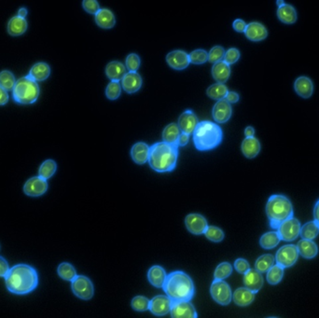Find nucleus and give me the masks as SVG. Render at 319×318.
Masks as SVG:
<instances>
[{
  "instance_id": "c85d7f7f",
  "label": "nucleus",
  "mask_w": 319,
  "mask_h": 318,
  "mask_svg": "<svg viewBox=\"0 0 319 318\" xmlns=\"http://www.w3.org/2000/svg\"><path fill=\"white\" fill-rule=\"evenodd\" d=\"M167 274L165 269L161 266H152L148 271V279L149 283L155 287H163L165 284Z\"/></svg>"
},
{
  "instance_id": "4be33fe9",
  "label": "nucleus",
  "mask_w": 319,
  "mask_h": 318,
  "mask_svg": "<svg viewBox=\"0 0 319 318\" xmlns=\"http://www.w3.org/2000/svg\"><path fill=\"white\" fill-rule=\"evenodd\" d=\"M149 148L148 144L139 142L134 144L131 149V157L138 165H144L149 161Z\"/></svg>"
},
{
  "instance_id": "b1692460",
  "label": "nucleus",
  "mask_w": 319,
  "mask_h": 318,
  "mask_svg": "<svg viewBox=\"0 0 319 318\" xmlns=\"http://www.w3.org/2000/svg\"><path fill=\"white\" fill-rule=\"evenodd\" d=\"M234 303L241 307L248 306L255 300V293L246 287H240L233 294Z\"/></svg>"
},
{
  "instance_id": "2f4dec72",
  "label": "nucleus",
  "mask_w": 319,
  "mask_h": 318,
  "mask_svg": "<svg viewBox=\"0 0 319 318\" xmlns=\"http://www.w3.org/2000/svg\"><path fill=\"white\" fill-rule=\"evenodd\" d=\"M27 30V21L25 18L15 16L11 18L8 24V32L11 36H21Z\"/></svg>"
},
{
  "instance_id": "09e8293b",
  "label": "nucleus",
  "mask_w": 319,
  "mask_h": 318,
  "mask_svg": "<svg viewBox=\"0 0 319 318\" xmlns=\"http://www.w3.org/2000/svg\"><path fill=\"white\" fill-rule=\"evenodd\" d=\"M126 69L129 70V72H136L140 66V58L139 55L135 53L129 54L125 61Z\"/></svg>"
},
{
  "instance_id": "6e6552de",
  "label": "nucleus",
  "mask_w": 319,
  "mask_h": 318,
  "mask_svg": "<svg viewBox=\"0 0 319 318\" xmlns=\"http://www.w3.org/2000/svg\"><path fill=\"white\" fill-rule=\"evenodd\" d=\"M210 293L213 300L220 305H228L233 300V292L229 285L224 280L214 279Z\"/></svg>"
},
{
  "instance_id": "393cba45",
  "label": "nucleus",
  "mask_w": 319,
  "mask_h": 318,
  "mask_svg": "<svg viewBox=\"0 0 319 318\" xmlns=\"http://www.w3.org/2000/svg\"><path fill=\"white\" fill-rule=\"evenodd\" d=\"M261 148L260 141L254 137L245 138L241 145L242 152L248 159H253L256 156H258V154L261 151Z\"/></svg>"
},
{
  "instance_id": "39448f33",
  "label": "nucleus",
  "mask_w": 319,
  "mask_h": 318,
  "mask_svg": "<svg viewBox=\"0 0 319 318\" xmlns=\"http://www.w3.org/2000/svg\"><path fill=\"white\" fill-rule=\"evenodd\" d=\"M266 214L271 228L277 230L278 226L293 217V207L290 200L284 195H271L266 205Z\"/></svg>"
},
{
  "instance_id": "bb28decb",
  "label": "nucleus",
  "mask_w": 319,
  "mask_h": 318,
  "mask_svg": "<svg viewBox=\"0 0 319 318\" xmlns=\"http://www.w3.org/2000/svg\"><path fill=\"white\" fill-rule=\"evenodd\" d=\"M51 75V67L48 64L46 63H37L36 64H34L32 66V69H30L29 73H28V77L31 79V80H35L36 82L37 81H43V80H46L48 79Z\"/></svg>"
},
{
  "instance_id": "79ce46f5",
  "label": "nucleus",
  "mask_w": 319,
  "mask_h": 318,
  "mask_svg": "<svg viewBox=\"0 0 319 318\" xmlns=\"http://www.w3.org/2000/svg\"><path fill=\"white\" fill-rule=\"evenodd\" d=\"M233 272V266L229 262H222L216 268L214 272V278L216 280H224L228 278Z\"/></svg>"
},
{
  "instance_id": "864d4df0",
  "label": "nucleus",
  "mask_w": 319,
  "mask_h": 318,
  "mask_svg": "<svg viewBox=\"0 0 319 318\" xmlns=\"http://www.w3.org/2000/svg\"><path fill=\"white\" fill-rule=\"evenodd\" d=\"M10 269L8 261L3 257H0V277H5Z\"/></svg>"
},
{
  "instance_id": "cd10ccee",
  "label": "nucleus",
  "mask_w": 319,
  "mask_h": 318,
  "mask_svg": "<svg viewBox=\"0 0 319 318\" xmlns=\"http://www.w3.org/2000/svg\"><path fill=\"white\" fill-rule=\"evenodd\" d=\"M126 74V67L121 62L113 61L106 65V77L111 81H119L123 80L124 75Z\"/></svg>"
},
{
  "instance_id": "72a5a7b5",
  "label": "nucleus",
  "mask_w": 319,
  "mask_h": 318,
  "mask_svg": "<svg viewBox=\"0 0 319 318\" xmlns=\"http://www.w3.org/2000/svg\"><path fill=\"white\" fill-rule=\"evenodd\" d=\"M281 239L277 232H269L263 234L260 240V244L264 249H272L280 243Z\"/></svg>"
},
{
  "instance_id": "e2e57ef3",
  "label": "nucleus",
  "mask_w": 319,
  "mask_h": 318,
  "mask_svg": "<svg viewBox=\"0 0 319 318\" xmlns=\"http://www.w3.org/2000/svg\"><path fill=\"white\" fill-rule=\"evenodd\" d=\"M284 4H285V2H284V1H277V5H278V8H279V7H282Z\"/></svg>"
},
{
  "instance_id": "c756f323",
  "label": "nucleus",
  "mask_w": 319,
  "mask_h": 318,
  "mask_svg": "<svg viewBox=\"0 0 319 318\" xmlns=\"http://www.w3.org/2000/svg\"><path fill=\"white\" fill-rule=\"evenodd\" d=\"M212 76L218 83H225L229 80L231 76V67L224 61H220L216 64H213Z\"/></svg>"
},
{
  "instance_id": "f03ea898",
  "label": "nucleus",
  "mask_w": 319,
  "mask_h": 318,
  "mask_svg": "<svg viewBox=\"0 0 319 318\" xmlns=\"http://www.w3.org/2000/svg\"><path fill=\"white\" fill-rule=\"evenodd\" d=\"M178 158V147L158 142L150 147L149 164L158 173H167L175 170Z\"/></svg>"
},
{
  "instance_id": "f8f14e48",
  "label": "nucleus",
  "mask_w": 319,
  "mask_h": 318,
  "mask_svg": "<svg viewBox=\"0 0 319 318\" xmlns=\"http://www.w3.org/2000/svg\"><path fill=\"white\" fill-rule=\"evenodd\" d=\"M48 191V182L46 179L38 176H34L26 182L24 191L27 196L39 197Z\"/></svg>"
},
{
  "instance_id": "1a4fd4ad",
  "label": "nucleus",
  "mask_w": 319,
  "mask_h": 318,
  "mask_svg": "<svg viewBox=\"0 0 319 318\" xmlns=\"http://www.w3.org/2000/svg\"><path fill=\"white\" fill-rule=\"evenodd\" d=\"M301 223L297 218H290L281 223L277 229L279 237L285 242H292L298 238L301 233Z\"/></svg>"
},
{
  "instance_id": "9d476101",
  "label": "nucleus",
  "mask_w": 319,
  "mask_h": 318,
  "mask_svg": "<svg viewBox=\"0 0 319 318\" xmlns=\"http://www.w3.org/2000/svg\"><path fill=\"white\" fill-rule=\"evenodd\" d=\"M299 258L297 245L294 244H286L278 249L276 255L277 264L281 266L284 269L289 268L294 265Z\"/></svg>"
},
{
  "instance_id": "dca6fc26",
  "label": "nucleus",
  "mask_w": 319,
  "mask_h": 318,
  "mask_svg": "<svg viewBox=\"0 0 319 318\" xmlns=\"http://www.w3.org/2000/svg\"><path fill=\"white\" fill-rule=\"evenodd\" d=\"M233 108L231 104L225 99L219 100L213 107L212 115L214 121L218 123H225L232 117Z\"/></svg>"
},
{
  "instance_id": "de8ad7c7",
  "label": "nucleus",
  "mask_w": 319,
  "mask_h": 318,
  "mask_svg": "<svg viewBox=\"0 0 319 318\" xmlns=\"http://www.w3.org/2000/svg\"><path fill=\"white\" fill-rule=\"evenodd\" d=\"M225 55V50L221 46H215L213 47L208 53V61L212 64H216L218 62L222 61Z\"/></svg>"
},
{
  "instance_id": "5fc2aeb1",
  "label": "nucleus",
  "mask_w": 319,
  "mask_h": 318,
  "mask_svg": "<svg viewBox=\"0 0 319 318\" xmlns=\"http://www.w3.org/2000/svg\"><path fill=\"white\" fill-rule=\"evenodd\" d=\"M246 24L245 21L241 20V19H237L234 21L233 24V27H234V30L236 32L244 33L245 32V28H246Z\"/></svg>"
},
{
  "instance_id": "6ab92c4d",
  "label": "nucleus",
  "mask_w": 319,
  "mask_h": 318,
  "mask_svg": "<svg viewBox=\"0 0 319 318\" xmlns=\"http://www.w3.org/2000/svg\"><path fill=\"white\" fill-rule=\"evenodd\" d=\"M244 33L245 37L251 41H261L268 37V31L266 27L258 21H252L248 24Z\"/></svg>"
},
{
  "instance_id": "423d86ee",
  "label": "nucleus",
  "mask_w": 319,
  "mask_h": 318,
  "mask_svg": "<svg viewBox=\"0 0 319 318\" xmlns=\"http://www.w3.org/2000/svg\"><path fill=\"white\" fill-rule=\"evenodd\" d=\"M39 93L37 82L27 76L17 80L12 90V97L17 104L31 105L37 100Z\"/></svg>"
},
{
  "instance_id": "13d9d810",
  "label": "nucleus",
  "mask_w": 319,
  "mask_h": 318,
  "mask_svg": "<svg viewBox=\"0 0 319 318\" xmlns=\"http://www.w3.org/2000/svg\"><path fill=\"white\" fill-rule=\"evenodd\" d=\"M190 141V134L187 133H181L179 139H178V148L179 147H185L187 144Z\"/></svg>"
},
{
  "instance_id": "37998d69",
  "label": "nucleus",
  "mask_w": 319,
  "mask_h": 318,
  "mask_svg": "<svg viewBox=\"0 0 319 318\" xmlns=\"http://www.w3.org/2000/svg\"><path fill=\"white\" fill-rule=\"evenodd\" d=\"M204 235L209 241L214 243H220L224 239L223 231L215 226H208Z\"/></svg>"
},
{
  "instance_id": "a211bd4d",
  "label": "nucleus",
  "mask_w": 319,
  "mask_h": 318,
  "mask_svg": "<svg viewBox=\"0 0 319 318\" xmlns=\"http://www.w3.org/2000/svg\"><path fill=\"white\" fill-rule=\"evenodd\" d=\"M244 284L246 288L254 293H258L263 286V277L261 272L256 269H249L244 275Z\"/></svg>"
},
{
  "instance_id": "3c124183",
  "label": "nucleus",
  "mask_w": 319,
  "mask_h": 318,
  "mask_svg": "<svg viewBox=\"0 0 319 318\" xmlns=\"http://www.w3.org/2000/svg\"><path fill=\"white\" fill-rule=\"evenodd\" d=\"M82 7H83V9L85 10V11H87L88 13H90V14H95L96 15V13L100 11V7H99V4H98V2L96 0H86V1H83L82 2Z\"/></svg>"
},
{
  "instance_id": "c03bdc74",
  "label": "nucleus",
  "mask_w": 319,
  "mask_h": 318,
  "mask_svg": "<svg viewBox=\"0 0 319 318\" xmlns=\"http://www.w3.org/2000/svg\"><path fill=\"white\" fill-rule=\"evenodd\" d=\"M122 93V84L119 81H111L107 85L106 96L109 100H117Z\"/></svg>"
},
{
  "instance_id": "603ef678",
  "label": "nucleus",
  "mask_w": 319,
  "mask_h": 318,
  "mask_svg": "<svg viewBox=\"0 0 319 318\" xmlns=\"http://www.w3.org/2000/svg\"><path fill=\"white\" fill-rule=\"evenodd\" d=\"M234 268L239 274L245 275V272L250 269L249 263L247 260H244V259H238L234 262Z\"/></svg>"
},
{
  "instance_id": "20e7f679",
  "label": "nucleus",
  "mask_w": 319,
  "mask_h": 318,
  "mask_svg": "<svg viewBox=\"0 0 319 318\" xmlns=\"http://www.w3.org/2000/svg\"><path fill=\"white\" fill-rule=\"evenodd\" d=\"M223 133L219 125L215 122H198L193 132L194 146L200 151H208L217 148L221 143Z\"/></svg>"
},
{
  "instance_id": "6e6d98bb",
  "label": "nucleus",
  "mask_w": 319,
  "mask_h": 318,
  "mask_svg": "<svg viewBox=\"0 0 319 318\" xmlns=\"http://www.w3.org/2000/svg\"><path fill=\"white\" fill-rule=\"evenodd\" d=\"M225 100L227 101L230 104H234L237 103L239 101V95L235 92H229L227 94V96L225 97Z\"/></svg>"
},
{
  "instance_id": "bf43d9fd",
  "label": "nucleus",
  "mask_w": 319,
  "mask_h": 318,
  "mask_svg": "<svg viewBox=\"0 0 319 318\" xmlns=\"http://www.w3.org/2000/svg\"><path fill=\"white\" fill-rule=\"evenodd\" d=\"M314 219L315 222L317 223L319 225V200L315 202L314 207Z\"/></svg>"
},
{
  "instance_id": "473e14b6",
  "label": "nucleus",
  "mask_w": 319,
  "mask_h": 318,
  "mask_svg": "<svg viewBox=\"0 0 319 318\" xmlns=\"http://www.w3.org/2000/svg\"><path fill=\"white\" fill-rule=\"evenodd\" d=\"M181 131L176 123H170L165 128L163 132V139L165 143L171 144L178 147V139Z\"/></svg>"
},
{
  "instance_id": "a878e982",
  "label": "nucleus",
  "mask_w": 319,
  "mask_h": 318,
  "mask_svg": "<svg viewBox=\"0 0 319 318\" xmlns=\"http://www.w3.org/2000/svg\"><path fill=\"white\" fill-rule=\"evenodd\" d=\"M96 25L104 29H110L115 27L116 18L113 12L107 9H100L96 14Z\"/></svg>"
},
{
  "instance_id": "7ed1b4c3",
  "label": "nucleus",
  "mask_w": 319,
  "mask_h": 318,
  "mask_svg": "<svg viewBox=\"0 0 319 318\" xmlns=\"http://www.w3.org/2000/svg\"><path fill=\"white\" fill-rule=\"evenodd\" d=\"M163 288L166 296L173 302L192 301L195 292L192 278L181 270L172 271L167 275Z\"/></svg>"
},
{
  "instance_id": "4c0bfd02",
  "label": "nucleus",
  "mask_w": 319,
  "mask_h": 318,
  "mask_svg": "<svg viewBox=\"0 0 319 318\" xmlns=\"http://www.w3.org/2000/svg\"><path fill=\"white\" fill-rule=\"evenodd\" d=\"M275 260L276 258L272 255H262L256 260L255 269L261 274L266 272L269 270L271 266L275 265Z\"/></svg>"
},
{
  "instance_id": "412c9836",
  "label": "nucleus",
  "mask_w": 319,
  "mask_h": 318,
  "mask_svg": "<svg viewBox=\"0 0 319 318\" xmlns=\"http://www.w3.org/2000/svg\"><path fill=\"white\" fill-rule=\"evenodd\" d=\"M294 89L298 96L307 99L313 96L314 84L313 81L307 77H300L295 80Z\"/></svg>"
},
{
  "instance_id": "a18cd8bd",
  "label": "nucleus",
  "mask_w": 319,
  "mask_h": 318,
  "mask_svg": "<svg viewBox=\"0 0 319 318\" xmlns=\"http://www.w3.org/2000/svg\"><path fill=\"white\" fill-rule=\"evenodd\" d=\"M191 64H202L208 61V53L204 50H195L189 54Z\"/></svg>"
},
{
  "instance_id": "ddd939ff",
  "label": "nucleus",
  "mask_w": 319,
  "mask_h": 318,
  "mask_svg": "<svg viewBox=\"0 0 319 318\" xmlns=\"http://www.w3.org/2000/svg\"><path fill=\"white\" fill-rule=\"evenodd\" d=\"M186 228L191 234L194 235L204 234L208 228V221L200 214H190L185 218Z\"/></svg>"
},
{
  "instance_id": "0eeeda50",
  "label": "nucleus",
  "mask_w": 319,
  "mask_h": 318,
  "mask_svg": "<svg viewBox=\"0 0 319 318\" xmlns=\"http://www.w3.org/2000/svg\"><path fill=\"white\" fill-rule=\"evenodd\" d=\"M71 289L75 296L84 301H89L94 297L95 288L94 285L88 277L84 276H77L71 281Z\"/></svg>"
},
{
  "instance_id": "4468645a",
  "label": "nucleus",
  "mask_w": 319,
  "mask_h": 318,
  "mask_svg": "<svg viewBox=\"0 0 319 318\" xmlns=\"http://www.w3.org/2000/svg\"><path fill=\"white\" fill-rule=\"evenodd\" d=\"M173 301L168 296L159 295L149 302V310L156 316H164L170 313Z\"/></svg>"
},
{
  "instance_id": "f3484780",
  "label": "nucleus",
  "mask_w": 319,
  "mask_h": 318,
  "mask_svg": "<svg viewBox=\"0 0 319 318\" xmlns=\"http://www.w3.org/2000/svg\"><path fill=\"white\" fill-rule=\"evenodd\" d=\"M197 124H198V119L195 113L192 110H186L183 112L178 119V123H177L181 133H187V134L193 133Z\"/></svg>"
},
{
  "instance_id": "58836bf2",
  "label": "nucleus",
  "mask_w": 319,
  "mask_h": 318,
  "mask_svg": "<svg viewBox=\"0 0 319 318\" xmlns=\"http://www.w3.org/2000/svg\"><path fill=\"white\" fill-rule=\"evenodd\" d=\"M283 276H284V268L278 264L272 265L267 271V281L270 285L275 286L281 282Z\"/></svg>"
},
{
  "instance_id": "49530a36",
  "label": "nucleus",
  "mask_w": 319,
  "mask_h": 318,
  "mask_svg": "<svg viewBox=\"0 0 319 318\" xmlns=\"http://www.w3.org/2000/svg\"><path fill=\"white\" fill-rule=\"evenodd\" d=\"M149 302L150 301L148 298L144 297V296H136L132 300L131 306L134 311L145 312V311L149 310Z\"/></svg>"
},
{
  "instance_id": "c9c22d12",
  "label": "nucleus",
  "mask_w": 319,
  "mask_h": 318,
  "mask_svg": "<svg viewBox=\"0 0 319 318\" xmlns=\"http://www.w3.org/2000/svg\"><path fill=\"white\" fill-rule=\"evenodd\" d=\"M319 234V225L315 221H309L301 228L300 235L303 239L314 240Z\"/></svg>"
},
{
  "instance_id": "8fccbe9b",
  "label": "nucleus",
  "mask_w": 319,
  "mask_h": 318,
  "mask_svg": "<svg viewBox=\"0 0 319 318\" xmlns=\"http://www.w3.org/2000/svg\"><path fill=\"white\" fill-rule=\"evenodd\" d=\"M240 58V52L237 50V49L235 48H231L227 51V52H225V55H224V62L226 63V64H234L239 60Z\"/></svg>"
},
{
  "instance_id": "4d7b16f0",
  "label": "nucleus",
  "mask_w": 319,
  "mask_h": 318,
  "mask_svg": "<svg viewBox=\"0 0 319 318\" xmlns=\"http://www.w3.org/2000/svg\"><path fill=\"white\" fill-rule=\"evenodd\" d=\"M9 101V95L8 90L0 86V106H4Z\"/></svg>"
},
{
  "instance_id": "2eb2a0df",
  "label": "nucleus",
  "mask_w": 319,
  "mask_h": 318,
  "mask_svg": "<svg viewBox=\"0 0 319 318\" xmlns=\"http://www.w3.org/2000/svg\"><path fill=\"white\" fill-rule=\"evenodd\" d=\"M166 62L168 65L176 70H184L191 64L189 54L184 51H173L167 54Z\"/></svg>"
},
{
  "instance_id": "7c9ffc66",
  "label": "nucleus",
  "mask_w": 319,
  "mask_h": 318,
  "mask_svg": "<svg viewBox=\"0 0 319 318\" xmlns=\"http://www.w3.org/2000/svg\"><path fill=\"white\" fill-rule=\"evenodd\" d=\"M277 17L286 25H292L297 21V11L289 4H284L277 10Z\"/></svg>"
},
{
  "instance_id": "f257e3e1",
  "label": "nucleus",
  "mask_w": 319,
  "mask_h": 318,
  "mask_svg": "<svg viewBox=\"0 0 319 318\" xmlns=\"http://www.w3.org/2000/svg\"><path fill=\"white\" fill-rule=\"evenodd\" d=\"M4 278L7 289L15 295H27L38 286L37 270L28 264L11 267Z\"/></svg>"
},
{
  "instance_id": "e433bc0d",
  "label": "nucleus",
  "mask_w": 319,
  "mask_h": 318,
  "mask_svg": "<svg viewBox=\"0 0 319 318\" xmlns=\"http://www.w3.org/2000/svg\"><path fill=\"white\" fill-rule=\"evenodd\" d=\"M57 170V165L53 160H46L38 170V175L40 177L48 180L55 174Z\"/></svg>"
},
{
  "instance_id": "9b49d317",
  "label": "nucleus",
  "mask_w": 319,
  "mask_h": 318,
  "mask_svg": "<svg viewBox=\"0 0 319 318\" xmlns=\"http://www.w3.org/2000/svg\"><path fill=\"white\" fill-rule=\"evenodd\" d=\"M171 316L173 318L198 317L196 310L190 301L173 302L171 307Z\"/></svg>"
},
{
  "instance_id": "aec40b11",
  "label": "nucleus",
  "mask_w": 319,
  "mask_h": 318,
  "mask_svg": "<svg viewBox=\"0 0 319 318\" xmlns=\"http://www.w3.org/2000/svg\"><path fill=\"white\" fill-rule=\"evenodd\" d=\"M142 86V78L138 72H127L122 80V88L127 94H134Z\"/></svg>"
},
{
  "instance_id": "f704fd0d",
  "label": "nucleus",
  "mask_w": 319,
  "mask_h": 318,
  "mask_svg": "<svg viewBox=\"0 0 319 318\" xmlns=\"http://www.w3.org/2000/svg\"><path fill=\"white\" fill-rule=\"evenodd\" d=\"M229 93L228 88L223 83H216L208 87L207 94L213 100H222L225 99L227 94Z\"/></svg>"
},
{
  "instance_id": "680f3d73",
  "label": "nucleus",
  "mask_w": 319,
  "mask_h": 318,
  "mask_svg": "<svg viewBox=\"0 0 319 318\" xmlns=\"http://www.w3.org/2000/svg\"><path fill=\"white\" fill-rule=\"evenodd\" d=\"M27 15V10L26 8H21L19 11H18V16L21 17V18H25L26 19V17Z\"/></svg>"
},
{
  "instance_id": "ea45409f",
  "label": "nucleus",
  "mask_w": 319,
  "mask_h": 318,
  "mask_svg": "<svg viewBox=\"0 0 319 318\" xmlns=\"http://www.w3.org/2000/svg\"><path fill=\"white\" fill-rule=\"evenodd\" d=\"M57 272H58V276L65 281L71 282L77 276V271L75 270L74 267L67 262L61 263L58 266Z\"/></svg>"
},
{
  "instance_id": "5701e85b",
  "label": "nucleus",
  "mask_w": 319,
  "mask_h": 318,
  "mask_svg": "<svg viewBox=\"0 0 319 318\" xmlns=\"http://www.w3.org/2000/svg\"><path fill=\"white\" fill-rule=\"evenodd\" d=\"M299 255H301L304 259L311 260L314 259L318 253V247L313 240L302 239L297 244Z\"/></svg>"
},
{
  "instance_id": "052dcab7",
  "label": "nucleus",
  "mask_w": 319,
  "mask_h": 318,
  "mask_svg": "<svg viewBox=\"0 0 319 318\" xmlns=\"http://www.w3.org/2000/svg\"><path fill=\"white\" fill-rule=\"evenodd\" d=\"M255 134V129L251 126L245 128V135L246 138H253Z\"/></svg>"
},
{
  "instance_id": "a19ab883",
  "label": "nucleus",
  "mask_w": 319,
  "mask_h": 318,
  "mask_svg": "<svg viewBox=\"0 0 319 318\" xmlns=\"http://www.w3.org/2000/svg\"><path fill=\"white\" fill-rule=\"evenodd\" d=\"M16 83L14 75L9 70H3L0 72V86L6 90H13V87Z\"/></svg>"
}]
</instances>
